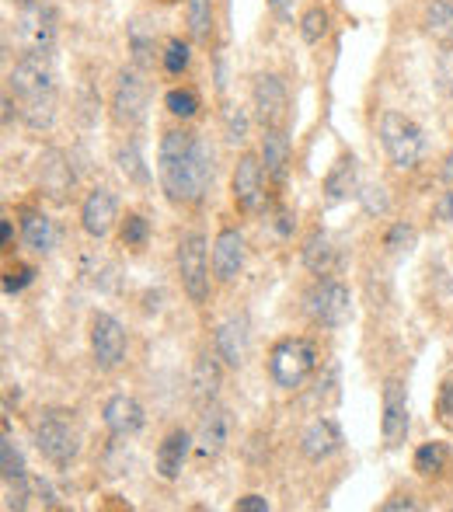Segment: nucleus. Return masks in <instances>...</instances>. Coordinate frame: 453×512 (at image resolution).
I'll return each mask as SVG.
<instances>
[{"label":"nucleus","instance_id":"1","mask_svg":"<svg viewBox=\"0 0 453 512\" xmlns=\"http://www.w3.org/2000/svg\"><path fill=\"white\" fill-rule=\"evenodd\" d=\"M217 164L213 147L192 129L178 126L161 136L157 147V182L171 206H199L213 189Z\"/></svg>","mask_w":453,"mask_h":512},{"label":"nucleus","instance_id":"2","mask_svg":"<svg viewBox=\"0 0 453 512\" xmlns=\"http://www.w3.org/2000/svg\"><path fill=\"white\" fill-rule=\"evenodd\" d=\"M7 91L18 102V115L32 133H46L56 122V74L46 56L25 53L7 74Z\"/></svg>","mask_w":453,"mask_h":512},{"label":"nucleus","instance_id":"3","mask_svg":"<svg viewBox=\"0 0 453 512\" xmlns=\"http://www.w3.org/2000/svg\"><path fill=\"white\" fill-rule=\"evenodd\" d=\"M318 363V345L307 335H286L269 349V377L279 391H300L314 377Z\"/></svg>","mask_w":453,"mask_h":512},{"label":"nucleus","instance_id":"4","mask_svg":"<svg viewBox=\"0 0 453 512\" xmlns=\"http://www.w3.org/2000/svg\"><path fill=\"white\" fill-rule=\"evenodd\" d=\"M35 450L56 471H70V464L81 457V429H77L74 411H42L39 422H35Z\"/></svg>","mask_w":453,"mask_h":512},{"label":"nucleus","instance_id":"5","mask_svg":"<svg viewBox=\"0 0 453 512\" xmlns=\"http://www.w3.org/2000/svg\"><path fill=\"white\" fill-rule=\"evenodd\" d=\"M377 136H380V147H384L387 161L398 171L419 168L422 157H426V129H422L412 115L387 108L377 122Z\"/></svg>","mask_w":453,"mask_h":512},{"label":"nucleus","instance_id":"6","mask_svg":"<svg viewBox=\"0 0 453 512\" xmlns=\"http://www.w3.org/2000/svg\"><path fill=\"white\" fill-rule=\"evenodd\" d=\"M175 265H178V279H182V290L185 297L192 300L196 307L210 304V293H213V255H210V241H206L203 230H189L182 234L175 251Z\"/></svg>","mask_w":453,"mask_h":512},{"label":"nucleus","instance_id":"7","mask_svg":"<svg viewBox=\"0 0 453 512\" xmlns=\"http://www.w3.org/2000/svg\"><path fill=\"white\" fill-rule=\"evenodd\" d=\"M304 310L318 328L339 331L342 324H349V317H352L349 286L339 283V279H332V276H321L318 283L304 293Z\"/></svg>","mask_w":453,"mask_h":512},{"label":"nucleus","instance_id":"8","mask_svg":"<svg viewBox=\"0 0 453 512\" xmlns=\"http://www.w3.org/2000/svg\"><path fill=\"white\" fill-rule=\"evenodd\" d=\"M147 105H150V84L143 77V70L136 67H122L119 77L112 84V98H109V108H112V119L115 126L122 129H133L147 119Z\"/></svg>","mask_w":453,"mask_h":512},{"label":"nucleus","instance_id":"9","mask_svg":"<svg viewBox=\"0 0 453 512\" xmlns=\"http://www.w3.org/2000/svg\"><path fill=\"white\" fill-rule=\"evenodd\" d=\"M18 42L25 46V53L49 56L56 46V11L49 0H21L18 21H14Z\"/></svg>","mask_w":453,"mask_h":512},{"label":"nucleus","instance_id":"10","mask_svg":"<svg viewBox=\"0 0 453 512\" xmlns=\"http://www.w3.org/2000/svg\"><path fill=\"white\" fill-rule=\"evenodd\" d=\"M88 342H91V356H95L98 370L109 373L126 363V352H129L126 324H122L115 314H109V310H98V314L91 317Z\"/></svg>","mask_w":453,"mask_h":512},{"label":"nucleus","instance_id":"11","mask_svg":"<svg viewBox=\"0 0 453 512\" xmlns=\"http://www.w3.org/2000/svg\"><path fill=\"white\" fill-rule=\"evenodd\" d=\"M35 185L49 203H70L77 189V171L70 164V157L60 147H46L35 161Z\"/></svg>","mask_w":453,"mask_h":512},{"label":"nucleus","instance_id":"12","mask_svg":"<svg viewBox=\"0 0 453 512\" xmlns=\"http://www.w3.org/2000/svg\"><path fill=\"white\" fill-rule=\"evenodd\" d=\"M380 436L387 450H398L408 436V387L401 377H387L380 391Z\"/></svg>","mask_w":453,"mask_h":512},{"label":"nucleus","instance_id":"13","mask_svg":"<svg viewBox=\"0 0 453 512\" xmlns=\"http://www.w3.org/2000/svg\"><path fill=\"white\" fill-rule=\"evenodd\" d=\"M265 164L258 154L244 150L234 164V175H230V196H234V206L241 213H255L262 206V196H265Z\"/></svg>","mask_w":453,"mask_h":512},{"label":"nucleus","instance_id":"14","mask_svg":"<svg viewBox=\"0 0 453 512\" xmlns=\"http://www.w3.org/2000/svg\"><path fill=\"white\" fill-rule=\"evenodd\" d=\"M251 108H255V119L265 126H283L286 108H290V91H286L283 77L279 74H255L251 84Z\"/></svg>","mask_w":453,"mask_h":512},{"label":"nucleus","instance_id":"15","mask_svg":"<svg viewBox=\"0 0 453 512\" xmlns=\"http://www.w3.org/2000/svg\"><path fill=\"white\" fill-rule=\"evenodd\" d=\"M213 349L217 356L224 359L227 370H241L248 363V352H251V324L244 314H230L224 321L217 324L213 331Z\"/></svg>","mask_w":453,"mask_h":512},{"label":"nucleus","instance_id":"16","mask_svg":"<svg viewBox=\"0 0 453 512\" xmlns=\"http://www.w3.org/2000/svg\"><path fill=\"white\" fill-rule=\"evenodd\" d=\"M244 258H248V241L237 227H224L213 237V279L217 283H234L244 272Z\"/></svg>","mask_w":453,"mask_h":512},{"label":"nucleus","instance_id":"17","mask_svg":"<svg viewBox=\"0 0 453 512\" xmlns=\"http://www.w3.org/2000/svg\"><path fill=\"white\" fill-rule=\"evenodd\" d=\"M115 220H119V199H115V192L105 189V185L91 189L88 196H84V203H81V227H84V234L95 237V241H102V237L112 234Z\"/></svg>","mask_w":453,"mask_h":512},{"label":"nucleus","instance_id":"18","mask_svg":"<svg viewBox=\"0 0 453 512\" xmlns=\"http://www.w3.org/2000/svg\"><path fill=\"white\" fill-rule=\"evenodd\" d=\"M342 446H345V436L335 418H314V422L300 432V453H304V460H311V464L332 460L335 453H342Z\"/></svg>","mask_w":453,"mask_h":512},{"label":"nucleus","instance_id":"19","mask_svg":"<svg viewBox=\"0 0 453 512\" xmlns=\"http://www.w3.org/2000/svg\"><path fill=\"white\" fill-rule=\"evenodd\" d=\"M102 422L112 432V439H129L147 425V411L133 394H112L102 408Z\"/></svg>","mask_w":453,"mask_h":512},{"label":"nucleus","instance_id":"20","mask_svg":"<svg viewBox=\"0 0 453 512\" xmlns=\"http://www.w3.org/2000/svg\"><path fill=\"white\" fill-rule=\"evenodd\" d=\"M230 443V411L224 405H206L203 418H199V432H196V453L203 460H213L224 453V446Z\"/></svg>","mask_w":453,"mask_h":512},{"label":"nucleus","instance_id":"21","mask_svg":"<svg viewBox=\"0 0 453 512\" xmlns=\"http://www.w3.org/2000/svg\"><path fill=\"white\" fill-rule=\"evenodd\" d=\"M196 450V436L189 429H171L168 436L161 439L154 457V471L161 481H178L182 478V467L189 460V453Z\"/></svg>","mask_w":453,"mask_h":512},{"label":"nucleus","instance_id":"22","mask_svg":"<svg viewBox=\"0 0 453 512\" xmlns=\"http://www.w3.org/2000/svg\"><path fill=\"white\" fill-rule=\"evenodd\" d=\"M21 216V241L32 255H53L56 248V223L49 213H42L39 206H21L18 209Z\"/></svg>","mask_w":453,"mask_h":512},{"label":"nucleus","instance_id":"23","mask_svg":"<svg viewBox=\"0 0 453 512\" xmlns=\"http://www.w3.org/2000/svg\"><path fill=\"white\" fill-rule=\"evenodd\" d=\"M258 157L265 164V175L276 185L286 182V171H290V140H286L283 126H265L262 129V147H258Z\"/></svg>","mask_w":453,"mask_h":512},{"label":"nucleus","instance_id":"24","mask_svg":"<svg viewBox=\"0 0 453 512\" xmlns=\"http://www.w3.org/2000/svg\"><path fill=\"white\" fill-rule=\"evenodd\" d=\"M359 164L352 154H342L339 161L332 164V171L325 175V185H321V192H325L328 203H345V199H356L359 196Z\"/></svg>","mask_w":453,"mask_h":512},{"label":"nucleus","instance_id":"25","mask_svg":"<svg viewBox=\"0 0 453 512\" xmlns=\"http://www.w3.org/2000/svg\"><path fill=\"white\" fill-rule=\"evenodd\" d=\"M220 380H224V359L217 356V349L203 352V356L196 359V370H192V398L203 408L213 405L220 394Z\"/></svg>","mask_w":453,"mask_h":512},{"label":"nucleus","instance_id":"26","mask_svg":"<svg viewBox=\"0 0 453 512\" xmlns=\"http://www.w3.org/2000/svg\"><path fill=\"white\" fill-rule=\"evenodd\" d=\"M300 258H304V269L321 279V276H332L335 272L339 251H335L332 237H328L325 230H314V234L304 241V248H300Z\"/></svg>","mask_w":453,"mask_h":512},{"label":"nucleus","instance_id":"27","mask_svg":"<svg viewBox=\"0 0 453 512\" xmlns=\"http://www.w3.org/2000/svg\"><path fill=\"white\" fill-rule=\"evenodd\" d=\"M115 164H119V175L126 178L129 185H140V189H150V168L147 161H143V150L136 140H126L115 147Z\"/></svg>","mask_w":453,"mask_h":512},{"label":"nucleus","instance_id":"28","mask_svg":"<svg viewBox=\"0 0 453 512\" xmlns=\"http://www.w3.org/2000/svg\"><path fill=\"white\" fill-rule=\"evenodd\" d=\"M450 460H453L450 446L440 443V439H433V443H422L419 450H415L412 467L419 478H443V474L450 471Z\"/></svg>","mask_w":453,"mask_h":512},{"label":"nucleus","instance_id":"29","mask_svg":"<svg viewBox=\"0 0 453 512\" xmlns=\"http://www.w3.org/2000/svg\"><path fill=\"white\" fill-rule=\"evenodd\" d=\"M126 42H129V53H133V63L140 70H147L150 63H154V56H157V35H154V28H150L147 21L136 18L133 25L126 28Z\"/></svg>","mask_w":453,"mask_h":512},{"label":"nucleus","instance_id":"30","mask_svg":"<svg viewBox=\"0 0 453 512\" xmlns=\"http://www.w3.org/2000/svg\"><path fill=\"white\" fill-rule=\"evenodd\" d=\"M164 108H168L171 119L189 122V119H196V115H199L203 98H199V91L189 88V84H175V88H168V95H164Z\"/></svg>","mask_w":453,"mask_h":512},{"label":"nucleus","instance_id":"31","mask_svg":"<svg viewBox=\"0 0 453 512\" xmlns=\"http://www.w3.org/2000/svg\"><path fill=\"white\" fill-rule=\"evenodd\" d=\"M213 0H185V25L192 42H210L213 35Z\"/></svg>","mask_w":453,"mask_h":512},{"label":"nucleus","instance_id":"32","mask_svg":"<svg viewBox=\"0 0 453 512\" xmlns=\"http://www.w3.org/2000/svg\"><path fill=\"white\" fill-rule=\"evenodd\" d=\"M426 32L443 46H453V4L450 0H433L426 7Z\"/></svg>","mask_w":453,"mask_h":512},{"label":"nucleus","instance_id":"33","mask_svg":"<svg viewBox=\"0 0 453 512\" xmlns=\"http://www.w3.org/2000/svg\"><path fill=\"white\" fill-rule=\"evenodd\" d=\"M0 474H4V485H14V481L28 478L25 457H21V450L11 439V432H4V439H0Z\"/></svg>","mask_w":453,"mask_h":512},{"label":"nucleus","instance_id":"34","mask_svg":"<svg viewBox=\"0 0 453 512\" xmlns=\"http://www.w3.org/2000/svg\"><path fill=\"white\" fill-rule=\"evenodd\" d=\"M189 63H192V42H185V39H168L164 42V53H161V70L168 77H182L185 70H189Z\"/></svg>","mask_w":453,"mask_h":512},{"label":"nucleus","instance_id":"35","mask_svg":"<svg viewBox=\"0 0 453 512\" xmlns=\"http://www.w3.org/2000/svg\"><path fill=\"white\" fill-rule=\"evenodd\" d=\"M328 28H332V14H328V7L314 4V7H307L304 18H300V39H304L307 46H318V42L328 35Z\"/></svg>","mask_w":453,"mask_h":512},{"label":"nucleus","instance_id":"36","mask_svg":"<svg viewBox=\"0 0 453 512\" xmlns=\"http://www.w3.org/2000/svg\"><path fill=\"white\" fill-rule=\"evenodd\" d=\"M119 241H122V248H133V251L147 248V241H150V220L147 216L126 213V220H122V227H119Z\"/></svg>","mask_w":453,"mask_h":512},{"label":"nucleus","instance_id":"37","mask_svg":"<svg viewBox=\"0 0 453 512\" xmlns=\"http://www.w3.org/2000/svg\"><path fill=\"white\" fill-rule=\"evenodd\" d=\"M224 133H227V143H244L248 140V112L241 105H230L224 108Z\"/></svg>","mask_w":453,"mask_h":512},{"label":"nucleus","instance_id":"38","mask_svg":"<svg viewBox=\"0 0 453 512\" xmlns=\"http://www.w3.org/2000/svg\"><path fill=\"white\" fill-rule=\"evenodd\" d=\"M32 283H35V269H32V265L14 262L11 269L4 272V293H7V297H18V293L28 290Z\"/></svg>","mask_w":453,"mask_h":512},{"label":"nucleus","instance_id":"39","mask_svg":"<svg viewBox=\"0 0 453 512\" xmlns=\"http://www.w3.org/2000/svg\"><path fill=\"white\" fill-rule=\"evenodd\" d=\"M412 241H415L412 223H394V227L384 234V248L387 251H405V248H412Z\"/></svg>","mask_w":453,"mask_h":512},{"label":"nucleus","instance_id":"40","mask_svg":"<svg viewBox=\"0 0 453 512\" xmlns=\"http://www.w3.org/2000/svg\"><path fill=\"white\" fill-rule=\"evenodd\" d=\"M436 84H440L443 95L453 98V46H447L436 56Z\"/></svg>","mask_w":453,"mask_h":512},{"label":"nucleus","instance_id":"41","mask_svg":"<svg viewBox=\"0 0 453 512\" xmlns=\"http://www.w3.org/2000/svg\"><path fill=\"white\" fill-rule=\"evenodd\" d=\"M359 203H363V209L366 213H384L387 209V196H384V189H380V185H363V189H359Z\"/></svg>","mask_w":453,"mask_h":512},{"label":"nucleus","instance_id":"42","mask_svg":"<svg viewBox=\"0 0 453 512\" xmlns=\"http://www.w3.org/2000/svg\"><path fill=\"white\" fill-rule=\"evenodd\" d=\"M415 509H419V499H415L412 492L391 495L387 502H380V512H415Z\"/></svg>","mask_w":453,"mask_h":512},{"label":"nucleus","instance_id":"43","mask_svg":"<svg viewBox=\"0 0 453 512\" xmlns=\"http://www.w3.org/2000/svg\"><path fill=\"white\" fill-rule=\"evenodd\" d=\"M234 509L237 512H269L272 502L265 499V495H258V492H248V495H241V499L234 502Z\"/></svg>","mask_w":453,"mask_h":512},{"label":"nucleus","instance_id":"44","mask_svg":"<svg viewBox=\"0 0 453 512\" xmlns=\"http://www.w3.org/2000/svg\"><path fill=\"white\" fill-rule=\"evenodd\" d=\"M436 220L440 223H453V185H447V192L436 203Z\"/></svg>","mask_w":453,"mask_h":512},{"label":"nucleus","instance_id":"45","mask_svg":"<svg viewBox=\"0 0 453 512\" xmlns=\"http://www.w3.org/2000/svg\"><path fill=\"white\" fill-rule=\"evenodd\" d=\"M436 411H440L443 418H453V380L440 387V398H436Z\"/></svg>","mask_w":453,"mask_h":512},{"label":"nucleus","instance_id":"46","mask_svg":"<svg viewBox=\"0 0 453 512\" xmlns=\"http://www.w3.org/2000/svg\"><path fill=\"white\" fill-rule=\"evenodd\" d=\"M269 7H272V14H276V18L290 21L293 18V7H297V0H269Z\"/></svg>","mask_w":453,"mask_h":512},{"label":"nucleus","instance_id":"47","mask_svg":"<svg viewBox=\"0 0 453 512\" xmlns=\"http://www.w3.org/2000/svg\"><path fill=\"white\" fill-rule=\"evenodd\" d=\"M293 227H297V220H293V216L283 209V213L276 216V230H279V237H290V234H293Z\"/></svg>","mask_w":453,"mask_h":512},{"label":"nucleus","instance_id":"48","mask_svg":"<svg viewBox=\"0 0 453 512\" xmlns=\"http://www.w3.org/2000/svg\"><path fill=\"white\" fill-rule=\"evenodd\" d=\"M0 244H4V251H11V244H14V223L7 220H0Z\"/></svg>","mask_w":453,"mask_h":512},{"label":"nucleus","instance_id":"49","mask_svg":"<svg viewBox=\"0 0 453 512\" xmlns=\"http://www.w3.org/2000/svg\"><path fill=\"white\" fill-rule=\"evenodd\" d=\"M440 178L447 185H453V143H450V150H447V157H443V168H440Z\"/></svg>","mask_w":453,"mask_h":512},{"label":"nucleus","instance_id":"50","mask_svg":"<svg viewBox=\"0 0 453 512\" xmlns=\"http://www.w3.org/2000/svg\"><path fill=\"white\" fill-rule=\"evenodd\" d=\"M450 4H453V0H450Z\"/></svg>","mask_w":453,"mask_h":512}]
</instances>
